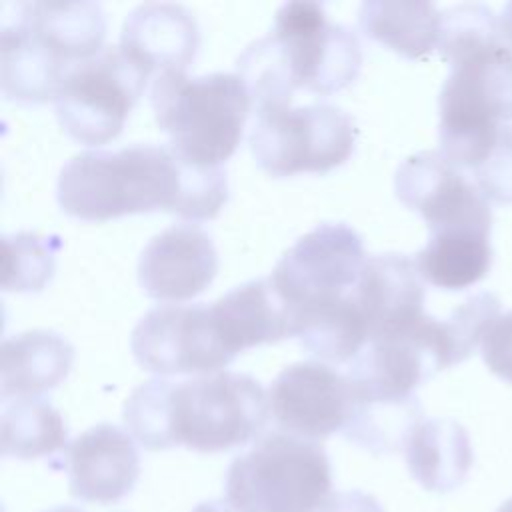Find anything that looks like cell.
Masks as SVG:
<instances>
[{
  "instance_id": "obj_1",
  "label": "cell",
  "mask_w": 512,
  "mask_h": 512,
  "mask_svg": "<svg viewBox=\"0 0 512 512\" xmlns=\"http://www.w3.org/2000/svg\"><path fill=\"white\" fill-rule=\"evenodd\" d=\"M56 196L66 214L90 222L158 208L210 220L228 200V178L222 166L190 164L168 144H132L74 154L60 168Z\"/></svg>"
},
{
  "instance_id": "obj_2",
  "label": "cell",
  "mask_w": 512,
  "mask_h": 512,
  "mask_svg": "<svg viewBox=\"0 0 512 512\" xmlns=\"http://www.w3.org/2000/svg\"><path fill=\"white\" fill-rule=\"evenodd\" d=\"M438 50L450 64L438 98L440 152L472 172L512 120V46L490 8L458 4L442 12Z\"/></svg>"
},
{
  "instance_id": "obj_3",
  "label": "cell",
  "mask_w": 512,
  "mask_h": 512,
  "mask_svg": "<svg viewBox=\"0 0 512 512\" xmlns=\"http://www.w3.org/2000/svg\"><path fill=\"white\" fill-rule=\"evenodd\" d=\"M270 414L262 384L244 372H214L172 382L152 378L124 402V424L148 450L186 446L226 452L254 440Z\"/></svg>"
},
{
  "instance_id": "obj_4",
  "label": "cell",
  "mask_w": 512,
  "mask_h": 512,
  "mask_svg": "<svg viewBox=\"0 0 512 512\" xmlns=\"http://www.w3.org/2000/svg\"><path fill=\"white\" fill-rule=\"evenodd\" d=\"M236 66L256 108L290 102L296 88L328 96L350 86L362 48L356 32L330 22L322 4L294 0L276 10L272 30L254 40Z\"/></svg>"
},
{
  "instance_id": "obj_5",
  "label": "cell",
  "mask_w": 512,
  "mask_h": 512,
  "mask_svg": "<svg viewBox=\"0 0 512 512\" xmlns=\"http://www.w3.org/2000/svg\"><path fill=\"white\" fill-rule=\"evenodd\" d=\"M150 102L168 146L186 162L220 168L238 148L252 106L250 90L236 72L188 76L168 70L154 78Z\"/></svg>"
},
{
  "instance_id": "obj_6",
  "label": "cell",
  "mask_w": 512,
  "mask_h": 512,
  "mask_svg": "<svg viewBox=\"0 0 512 512\" xmlns=\"http://www.w3.org/2000/svg\"><path fill=\"white\" fill-rule=\"evenodd\" d=\"M330 488L326 450L286 432L260 436L226 474V500L238 512H318Z\"/></svg>"
},
{
  "instance_id": "obj_7",
  "label": "cell",
  "mask_w": 512,
  "mask_h": 512,
  "mask_svg": "<svg viewBox=\"0 0 512 512\" xmlns=\"http://www.w3.org/2000/svg\"><path fill=\"white\" fill-rule=\"evenodd\" d=\"M354 144L356 122L334 104L256 106L250 150L256 164L270 176L328 172L350 158Z\"/></svg>"
},
{
  "instance_id": "obj_8",
  "label": "cell",
  "mask_w": 512,
  "mask_h": 512,
  "mask_svg": "<svg viewBox=\"0 0 512 512\" xmlns=\"http://www.w3.org/2000/svg\"><path fill=\"white\" fill-rule=\"evenodd\" d=\"M146 80L120 46H104L68 70L54 98L56 118L80 144H106L122 132Z\"/></svg>"
},
{
  "instance_id": "obj_9",
  "label": "cell",
  "mask_w": 512,
  "mask_h": 512,
  "mask_svg": "<svg viewBox=\"0 0 512 512\" xmlns=\"http://www.w3.org/2000/svg\"><path fill=\"white\" fill-rule=\"evenodd\" d=\"M364 262V244L352 226L322 222L280 256L268 278L290 312H296L344 296L358 282Z\"/></svg>"
},
{
  "instance_id": "obj_10",
  "label": "cell",
  "mask_w": 512,
  "mask_h": 512,
  "mask_svg": "<svg viewBox=\"0 0 512 512\" xmlns=\"http://www.w3.org/2000/svg\"><path fill=\"white\" fill-rule=\"evenodd\" d=\"M130 348L144 370L160 376L208 374L234 360L206 302L160 304L148 310L132 330Z\"/></svg>"
},
{
  "instance_id": "obj_11",
  "label": "cell",
  "mask_w": 512,
  "mask_h": 512,
  "mask_svg": "<svg viewBox=\"0 0 512 512\" xmlns=\"http://www.w3.org/2000/svg\"><path fill=\"white\" fill-rule=\"evenodd\" d=\"M394 190L406 208L426 220L430 234L452 230L490 234L492 230L490 202L440 150L408 156L396 168Z\"/></svg>"
},
{
  "instance_id": "obj_12",
  "label": "cell",
  "mask_w": 512,
  "mask_h": 512,
  "mask_svg": "<svg viewBox=\"0 0 512 512\" xmlns=\"http://www.w3.org/2000/svg\"><path fill=\"white\" fill-rule=\"evenodd\" d=\"M268 404L282 432L316 442L346 428L352 390L346 374L306 360L280 370L270 384Z\"/></svg>"
},
{
  "instance_id": "obj_13",
  "label": "cell",
  "mask_w": 512,
  "mask_h": 512,
  "mask_svg": "<svg viewBox=\"0 0 512 512\" xmlns=\"http://www.w3.org/2000/svg\"><path fill=\"white\" fill-rule=\"evenodd\" d=\"M350 296L366 320L368 342L406 336L428 316L422 278L406 254L368 256Z\"/></svg>"
},
{
  "instance_id": "obj_14",
  "label": "cell",
  "mask_w": 512,
  "mask_h": 512,
  "mask_svg": "<svg viewBox=\"0 0 512 512\" xmlns=\"http://www.w3.org/2000/svg\"><path fill=\"white\" fill-rule=\"evenodd\" d=\"M218 270V254L206 230L172 224L152 236L138 258V282L156 300H188L208 288Z\"/></svg>"
},
{
  "instance_id": "obj_15",
  "label": "cell",
  "mask_w": 512,
  "mask_h": 512,
  "mask_svg": "<svg viewBox=\"0 0 512 512\" xmlns=\"http://www.w3.org/2000/svg\"><path fill=\"white\" fill-rule=\"evenodd\" d=\"M70 494L84 502L114 504L126 498L140 476L134 438L116 424H96L74 438L62 456Z\"/></svg>"
},
{
  "instance_id": "obj_16",
  "label": "cell",
  "mask_w": 512,
  "mask_h": 512,
  "mask_svg": "<svg viewBox=\"0 0 512 512\" xmlns=\"http://www.w3.org/2000/svg\"><path fill=\"white\" fill-rule=\"evenodd\" d=\"M118 46L148 78L168 70L186 72L200 46V30L186 6L146 2L124 18Z\"/></svg>"
},
{
  "instance_id": "obj_17",
  "label": "cell",
  "mask_w": 512,
  "mask_h": 512,
  "mask_svg": "<svg viewBox=\"0 0 512 512\" xmlns=\"http://www.w3.org/2000/svg\"><path fill=\"white\" fill-rule=\"evenodd\" d=\"M24 2L0 4V84L10 100H54L68 70L28 26Z\"/></svg>"
},
{
  "instance_id": "obj_18",
  "label": "cell",
  "mask_w": 512,
  "mask_h": 512,
  "mask_svg": "<svg viewBox=\"0 0 512 512\" xmlns=\"http://www.w3.org/2000/svg\"><path fill=\"white\" fill-rule=\"evenodd\" d=\"M216 332L224 348L238 352L278 342L294 334L292 312L274 290L270 278L248 280L210 304Z\"/></svg>"
},
{
  "instance_id": "obj_19",
  "label": "cell",
  "mask_w": 512,
  "mask_h": 512,
  "mask_svg": "<svg viewBox=\"0 0 512 512\" xmlns=\"http://www.w3.org/2000/svg\"><path fill=\"white\" fill-rule=\"evenodd\" d=\"M74 346L54 330H26L2 340L0 396L36 398L56 388L70 372Z\"/></svg>"
},
{
  "instance_id": "obj_20",
  "label": "cell",
  "mask_w": 512,
  "mask_h": 512,
  "mask_svg": "<svg viewBox=\"0 0 512 512\" xmlns=\"http://www.w3.org/2000/svg\"><path fill=\"white\" fill-rule=\"evenodd\" d=\"M404 456L412 478L440 494L458 488L474 462L470 436L452 418H422L404 442Z\"/></svg>"
},
{
  "instance_id": "obj_21",
  "label": "cell",
  "mask_w": 512,
  "mask_h": 512,
  "mask_svg": "<svg viewBox=\"0 0 512 512\" xmlns=\"http://www.w3.org/2000/svg\"><path fill=\"white\" fill-rule=\"evenodd\" d=\"M358 26L366 38L420 60L438 48L442 12L430 2L366 0L358 8Z\"/></svg>"
},
{
  "instance_id": "obj_22",
  "label": "cell",
  "mask_w": 512,
  "mask_h": 512,
  "mask_svg": "<svg viewBox=\"0 0 512 512\" xmlns=\"http://www.w3.org/2000/svg\"><path fill=\"white\" fill-rule=\"evenodd\" d=\"M24 14L32 32L68 66L104 48L106 16L96 2H24Z\"/></svg>"
},
{
  "instance_id": "obj_23",
  "label": "cell",
  "mask_w": 512,
  "mask_h": 512,
  "mask_svg": "<svg viewBox=\"0 0 512 512\" xmlns=\"http://www.w3.org/2000/svg\"><path fill=\"white\" fill-rule=\"evenodd\" d=\"M294 338L326 362H352L368 342L366 320L350 294L292 312Z\"/></svg>"
},
{
  "instance_id": "obj_24",
  "label": "cell",
  "mask_w": 512,
  "mask_h": 512,
  "mask_svg": "<svg viewBox=\"0 0 512 512\" xmlns=\"http://www.w3.org/2000/svg\"><path fill=\"white\" fill-rule=\"evenodd\" d=\"M414 264L428 284L442 290H464L490 272V234L470 230L430 234Z\"/></svg>"
},
{
  "instance_id": "obj_25",
  "label": "cell",
  "mask_w": 512,
  "mask_h": 512,
  "mask_svg": "<svg viewBox=\"0 0 512 512\" xmlns=\"http://www.w3.org/2000/svg\"><path fill=\"white\" fill-rule=\"evenodd\" d=\"M2 456L32 460L64 456L68 428L62 414L44 398H18L4 402L0 418Z\"/></svg>"
},
{
  "instance_id": "obj_26",
  "label": "cell",
  "mask_w": 512,
  "mask_h": 512,
  "mask_svg": "<svg viewBox=\"0 0 512 512\" xmlns=\"http://www.w3.org/2000/svg\"><path fill=\"white\" fill-rule=\"evenodd\" d=\"M420 420L422 406L416 396L388 398L352 392V410L342 432L364 450L386 454L404 450L410 430Z\"/></svg>"
},
{
  "instance_id": "obj_27",
  "label": "cell",
  "mask_w": 512,
  "mask_h": 512,
  "mask_svg": "<svg viewBox=\"0 0 512 512\" xmlns=\"http://www.w3.org/2000/svg\"><path fill=\"white\" fill-rule=\"evenodd\" d=\"M62 248L60 238L40 236L34 232H18L2 238V288L14 292L42 290L56 264V254Z\"/></svg>"
},
{
  "instance_id": "obj_28",
  "label": "cell",
  "mask_w": 512,
  "mask_h": 512,
  "mask_svg": "<svg viewBox=\"0 0 512 512\" xmlns=\"http://www.w3.org/2000/svg\"><path fill=\"white\" fill-rule=\"evenodd\" d=\"M498 316L500 300L492 292H478L454 308L446 320H440L446 366L466 360L482 344L484 334Z\"/></svg>"
},
{
  "instance_id": "obj_29",
  "label": "cell",
  "mask_w": 512,
  "mask_h": 512,
  "mask_svg": "<svg viewBox=\"0 0 512 512\" xmlns=\"http://www.w3.org/2000/svg\"><path fill=\"white\" fill-rule=\"evenodd\" d=\"M488 202L512 204V126H502L488 156L470 172Z\"/></svg>"
},
{
  "instance_id": "obj_30",
  "label": "cell",
  "mask_w": 512,
  "mask_h": 512,
  "mask_svg": "<svg viewBox=\"0 0 512 512\" xmlns=\"http://www.w3.org/2000/svg\"><path fill=\"white\" fill-rule=\"evenodd\" d=\"M488 370L504 382L512 384V312L500 314L480 344Z\"/></svg>"
},
{
  "instance_id": "obj_31",
  "label": "cell",
  "mask_w": 512,
  "mask_h": 512,
  "mask_svg": "<svg viewBox=\"0 0 512 512\" xmlns=\"http://www.w3.org/2000/svg\"><path fill=\"white\" fill-rule=\"evenodd\" d=\"M318 512H386V510L374 496L360 490H346V492L330 494Z\"/></svg>"
},
{
  "instance_id": "obj_32",
  "label": "cell",
  "mask_w": 512,
  "mask_h": 512,
  "mask_svg": "<svg viewBox=\"0 0 512 512\" xmlns=\"http://www.w3.org/2000/svg\"><path fill=\"white\" fill-rule=\"evenodd\" d=\"M192 512H238V510L226 498H222V500L200 502Z\"/></svg>"
},
{
  "instance_id": "obj_33",
  "label": "cell",
  "mask_w": 512,
  "mask_h": 512,
  "mask_svg": "<svg viewBox=\"0 0 512 512\" xmlns=\"http://www.w3.org/2000/svg\"><path fill=\"white\" fill-rule=\"evenodd\" d=\"M500 22H502L504 36H506V40H508L510 46H512V2L506 4L504 12H502V16H500Z\"/></svg>"
},
{
  "instance_id": "obj_34",
  "label": "cell",
  "mask_w": 512,
  "mask_h": 512,
  "mask_svg": "<svg viewBox=\"0 0 512 512\" xmlns=\"http://www.w3.org/2000/svg\"><path fill=\"white\" fill-rule=\"evenodd\" d=\"M44 512H84V510L74 508V506H56V508H50V510H44Z\"/></svg>"
},
{
  "instance_id": "obj_35",
  "label": "cell",
  "mask_w": 512,
  "mask_h": 512,
  "mask_svg": "<svg viewBox=\"0 0 512 512\" xmlns=\"http://www.w3.org/2000/svg\"><path fill=\"white\" fill-rule=\"evenodd\" d=\"M498 512H512V498H508V500L498 508Z\"/></svg>"
}]
</instances>
